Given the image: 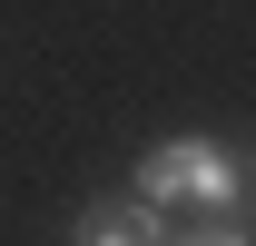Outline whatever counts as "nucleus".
<instances>
[{"instance_id": "2", "label": "nucleus", "mask_w": 256, "mask_h": 246, "mask_svg": "<svg viewBox=\"0 0 256 246\" xmlns=\"http://www.w3.org/2000/svg\"><path fill=\"white\" fill-rule=\"evenodd\" d=\"M178 216L148 207V197H89V207L69 216V246H168Z\"/></svg>"}, {"instance_id": "3", "label": "nucleus", "mask_w": 256, "mask_h": 246, "mask_svg": "<svg viewBox=\"0 0 256 246\" xmlns=\"http://www.w3.org/2000/svg\"><path fill=\"white\" fill-rule=\"evenodd\" d=\"M168 246H256V207L246 216H188V226H168Z\"/></svg>"}, {"instance_id": "1", "label": "nucleus", "mask_w": 256, "mask_h": 246, "mask_svg": "<svg viewBox=\"0 0 256 246\" xmlns=\"http://www.w3.org/2000/svg\"><path fill=\"white\" fill-rule=\"evenodd\" d=\"M128 197H148V207H188V216H246L256 207V158L226 148V138H207V128H178V138H158V148L138 158V178H128Z\"/></svg>"}]
</instances>
